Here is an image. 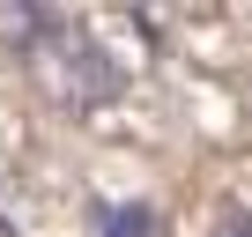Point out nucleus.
I'll use <instances>...</instances> for the list:
<instances>
[{
  "label": "nucleus",
  "mask_w": 252,
  "mask_h": 237,
  "mask_svg": "<svg viewBox=\"0 0 252 237\" xmlns=\"http://www.w3.org/2000/svg\"><path fill=\"white\" fill-rule=\"evenodd\" d=\"M60 67H74V89H67L74 104H96V96H111V89H119V67H111L96 45H67V59H60Z\"/></svg>",
  "instance_id": "f257e3e1"
},
{
  "label": "nucleus",
  "mask_w": 252,
  "mask_h": 237,
  "mask_svg": "<svg viewBox=\"0 0 252 237\" xmlns=\"http://www.w3.org/2000/svg\"><path fill=\"white\" fill-rule=\"evenodd\" d=\"M96 230H104V237H156V207H149V200L96 207Z\"/></svg>",
  "instance_id": "f03ea898"
},
{
  "label": "nucleus",
  "mask_w": 252,
  "mask_h": 237,
  "mask_svg": "<svg viewBox=\"0 0 252 237\" xmlns=\"http://www.w3.org/2000/svg\"><path fill=\"white\" fill-rule=\"evenodd\" d=\"M215 237H252V207H230V215L215 222Z\"/></svg>",
  "instance_id": "7ed1b4c3"
}]
</instances>
